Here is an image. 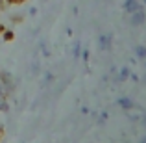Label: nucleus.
Returning a JSON list of instances; mask_svg holds the SVG:
<instances>
[{
  "label": "nucleus",
  "mask_w": 146,
  "mask_h": 143,
  "mask_svg": "<svg viewBox=\"0 0 146 143\" xmlns=\"http://www.w3.org/2000/svg\"><path fill=\"white\" fill-rule=\"evenodd\" d=\"M146 22V13L143 9H137V11H133V13H129V24L131 26H143Z\"/></svg>",
  "instance_id": "obj_1"
},
{
  "label": "nucleus",
  "mask_w": 146,
  "mask_h": 143,
  "mask_svg": "<svg viewBox=\"0 0 146 143\" xmlns=\"http://www.w3.org/2000/svg\"><path fill=\"white\" fill-rule=\"evenodd\" d=\"M0 84L4 86V89H13V78L7 73H0Z\"/></svg>",
  "instance_id": "obj_2"
},
{
  "label": "nucleus",
  "mask_w": 146,
  "mask_h": 143,
  "mask_svg": "<svg viewBox=\"0 0 146 143\" xmlns=\"http://www.w3.org/2000/svg\"><path fill=\"white\" fill-rule=\"evenodd\" d=\"M124 9L128 13H133V11L141 9V2L139 0H124Z\"/></svg>",
  "instance_id": "obj_3"
},
{
  "label": "nucleus",
  "mask_w": 146,
  "mask_h": 143,
  "mask_svg": "<svg viewBox=\"0 0 146 143\" xmlns=\"http://www.w3.org/2000/svg\"><path fill=\"white\" fill-rule=\"evenodd\" d=\"M117 104L122 108V110H126V111H129L133 108V100L129 99V97H120V99L117 100Z\"/></svg>",
  "instance_id": "obj_4"
},
{
  "label": "nucleus",
  "mask_w": 146,
  "mask_h": 143,
  "mask_svg": "<svg viewBox=\"0 0 146 143\" xmlns=\"http://www.w3.org/2000/svg\"><path fill=\"white\" fill-rule=\"evenodd\" d=\"M98 48L100 50H109L111 48V36H100L98 37Z\"/></svg>",
  "instance_id": "obj_5"
},
{
  "label": "nucleus",
  "mask_w": 146,
  "mask_h": 143,
  "mask_svg": "<svg viewBox=\"0 0 146 143\" xmlns=\"http://www.w3.org/2000/svg\"><path fill=\"white\" fill-rule=\"evenodd\" d=\"M135 56L139 58V60H146V47H143V45L135 47Z\"/></svg>",
  "instance_id": "obj_6"
},
{
  "label": "nucleus",
  "mask_w": 146,
  "mask_h": 143,
  "mask_svg": "<svg viewBox=\"0 0 146 143\" xmlns=\"http://www.w3.org/2000/svg\"><path fill=\"white\" fill-rule=\"evenodd\" d=\"M129 78V69L128 67H122L120 73H118V80H128Z\"/></svg>",
  "instance_id": "obj_7"
},
{
  "label": "nucleus",
  "mask_w": 146,
  "mask_h": 143,
  "mask_svg": "<svg viewBox=\"0 0 146 143\" xmlns=\"http://www.w3.org/2000/svg\"><path fill=\"white\" fill-rule=\"evenodd\" d=\"M80 52H82V45H80L78 41H76V43H74V47H72V54H74V56L78 58V56H80Z\"/></svg>",
  "instance_id": "obj_8"
},
{
  "label": "nucleus",
  "mask_w": 146,
  "mask_h": 143,
  "mask_svg": "<svg viewBox=\"0 0 146 143\" xmlns=\"http://www.w3.org/2000/svg\"><path fill=\"white\" fill-rule=\"evenodd\" d=\"M80 54H82V58H83V61H87V60H89V50H82V52H80Z\"/></svg>",
  "instance_id": "obj_9"
},
{
  "label": "nucleus",
  "mask_w": 146,
  "mask_h": 143,
  "mask_svg": "<svg viewBox=\"0 0 146 143\" xmlns=\"http://www.w3.org/2000/svg\"><path fill=\"white\" fill-rule=\"evenodd\" d=\"M4 97H6V89H4V86L0 84V100H4Z\"/></svg>",
  "instance_id": "obj_10"
},
{
  "label": "nucleus",
  "mask_w": 146,
  "mask_h": 143,
  "mask_svg": "<svg viewBox=\"0 0 146 143\" xmlns=\"http://www.w3.org/2000/svg\"><path fill=\"white\" fill-rule=\"evenodd\" d=\"M143 123H144V125H146V115H144V117H143Z\"/></svg>",
  "instance_id": "obj_11"
},
{
  "label": "nucleus",
  "mask_w": 146,
  "mask_h": 143,
  "mask_svg": "<svg viewBox=\"0 0 146 143\" xmlns=\"http://www.w3.org/2000/svg\"><path fill=\"white\" fill-rule=\"evenodd\" d=\"M144 6H146V0H144Z\"/></svg>",
  "instance_id": "obj_12"
},
{
  "label": "nucleus",
  "mask_w": 146,
  "mask_h": 143,
  "mask_svg": "<svg viewBox=\"0 0 146 143\" xmlns=\"http://www.w3.org/2000/svg\"><path fill=\"white\" fill-rule=\"evenodd\" d=\"M21 2H24V0H21Z\"/></svg>",
  "instance_id": "obj_13"
}]
</instances>
